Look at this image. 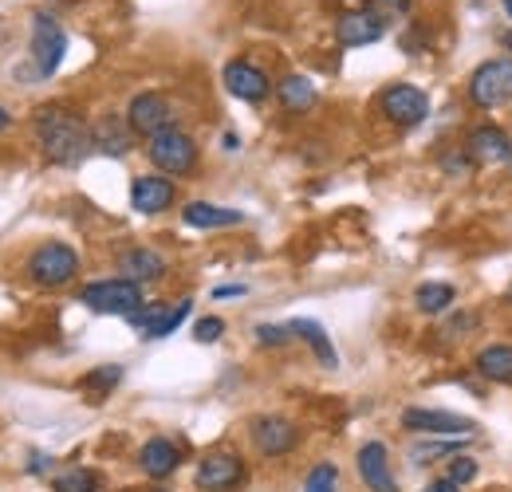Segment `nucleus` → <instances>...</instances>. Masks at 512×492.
Wrapping results in <instances>:
<instances>
[{"label":"nucleus","instance_id":"4be33fe9","mask_svg":"<svg viewBox=\"0 0 512 492\" xmlns=\"http://www.w3.org/2000/svg\"><path fill=\"white\" fill-rule=\"evenodd\" d=\"M473 370L489 382H501V386H512V343H493L485 347L477 359H473Z\"/></svg>","mask_w":512,"mask_h":492},{"label":"nucleus","instance_id":"1a4fd4ad","mask_svg":"<svg viewBox=\"0 0 512 492\" xmlns=\"http://www.w3.org/2000/svg\"><path fill=\"white\" fill-rule=\"evenodd\" d=\"M127 123H130L134 134L154 138V134H162V130H170V126H174V111H170V103H166L158 91H142V95H134V99H130Z\"/></svg>","mask_w":512,"mask_h":492},{"label":"nucleus","instance_id":"6ab92c4d","mask_svg":"<svg viewBox=\"0 0 512 492\" xmlns=\"http://www.w3.org/2000/svg\"><path fill=\"white\" fill-rule=\"evenodd\" d=\"M182 221L190 229H229V225H241V209H221V205H209V201H190L182 209Z\"/></svg>","mask_w":512,"mask_h":492},{"label":"nucleus","instance_id":"473e14b6","mask_svg":"<svg viewBox=\"0 0 512 492\" xmlns=\"http://www.w3.org/2000/svg\"><path fill=\"white\" fill-rule=\"evenodd\" d=\"M367 4V12H375V16H406L410 12V0H363Z\"/></svg>","mask_w":512,"mask_h":492},{"label":"nucleus","instance_id":"58836bf2","mask_svg":"<svg viewBox=\"0 0 512 492\" xmlns=\"http://www.w3.org/2000/svg\"><path fill=\"white\" fill-rule=\"evenodd\" d=\"M505 12H509V20H512V0H505Z\"/></svg>","mask_w":512,"mask_h":492},{"label":"nucleus","instance_id":"412c9836","mask_svg":"<svg viewBox=\"0 0 512 492\" xmlns=\"http://www.w3.org/2000/svg\"><path fill=\"white\" fill-rule=\"evenodd\" d=\"M130 123H123L119 115H107V119H99L95 130H91V142H95V150H103V154H111V158H123L130 150Z\"/></svg>","mask_w":512,"mask_h":492},{"label":"nucleus","instance_id":"a211bd4d","mask_svg":"<svg viewBox=\"0 0 512 492\" xmlns=\"http://www.w3.org/2000/svg\"><path fill=\"white\" fill-rule=\"evenodd\" d=\"M138 465H142V473H146V477L166 481V477L182 465V453H178V445H174V441H166V437H150V441L138 449Z\"/></svg>","mask_w":512,"mask_h":492},{"label":"nucleus","instance_id":"72a5a7b5","mask_svg":"<svg viewBox=\"0 0 512 492\" xmlns=\"http://www.w3.org/2000/svg\"><path fill=\"white\" fill-rule=\"evenodd\" d=\"M477 327V315L473 311H465V315H453L446 327V335H465V331H473Z\"/></svg>","mask_w":512,"mask_h":492},{"label":"nucleus","instance_id":"39448f33","mask_svg":"<svg viewBox=\"0 0 512 492\" xmlns=\"http://www.w3.org/2000/svg\"><path fill=\"white\" fill-rule=\"evenodd\" d=\"M79 272V252L71 245H40L28 256V276L40 284V288H64L67 280H75Z\"/></svg>","mask_w":512,"mask_h":492},{"label":"nucleus","instance_id":"393cba45","mask_svg":"<svg viewBox=\"0 0 512 492\" xmlns=\"http://www.w3.org/2000/svg\"><path fill=\"white\" fill-rule=\"evenodd\" d=\"M453 300H457V292L449 284H438V280L418 284V292H414V308L422 311V315H442V311H449Z\"/></svg>","mask_w":512,"mask_h":492},{"label":"nucleus","instance_id":"a878e982","mask_svg":"<svg viewBox=\"0 0 512 492\" xmlns=\"http://www.w3.org/2000/svg\"><path fill=\"white\" fill-rule=\"evenodd\" d=\"M461 441H465V437H446V441L426 437V441H414V445H410V457H414V465H426V461H434V457H453V453H461Z\"/></svg>","mask_w":512,"mask_h":492},{"label":"nucleus","instance_id":"f8f14e48","mask_svg":"<svg viewBox=\"0 0 512 492\" xmlns=\"http://www.w3.org/2000/svg\"><path fill=\"white\" fill-rule=\"evenodd\" d=\"M465 154L477 162V166H501V162H512V138L493 123H481L469 130L465 138Z\"/></svg>","mask_w":512,"mask_h":492},{"label":"nucleus","instance_id":"20e7f679","mask_svg":"<svg viewBox=\"0 0 512 492\" xmlns=\"http://www.w3.org/2000/svg\"><path fill=\"white\" fill-rule=\"evenodd\" d=\"M469 99L481 111H497L512 99V60H485L469 75Z\"/></svg>","mask_w":512,"mask_h":492},{"label":"nucleus","instance_id":"5701e85b","mask_svg":"<svg viewBox=\"0 0 512 492\" xmlns=\"http://www.w3.org/2000/svg\"><path fill=\"white\" fill-rule=\"evenodd\" d=\"M292 327V335L296 339H304L312 351H316V359H320V367H327V370H335L339 367V355H335V343L327 339V331H323L316 319H292L288 323Z\"/></svg>","mask_w":512,"mask_h":492},{"label":"nucleus","instance_id":"dca6fc26","mask_svg":"<svg viewBox=\"0 0 512 492\" xmlns=\"http://www.w3.org/2000/svg\"><path fill=\"white\" fill-rule=\"evenodd\" d=\"M130 205H134L138 213H146V217L170 209V205H174V182L162 178V174H142V178H134V185H130Z\"/></svg>","mask_w":512,"mask_h":492},{"label":"nucleus","instance_id":"f704fd0d","mask_svg":"<svg viewBox=\"0 0 512 492\" xmlns=\"http://www.w3.org/2000/svg\"><path fill=\"white\" fill-rule=\"evenodd\" d=\"M229 296H245V284H221V288H213V300H229Z\"/></svg>","mask_w":512,"mask_h":492},{"label":"nucleus","instance_id":"c9c22d12","mask_svg":"<svg viewBox=\"0 0 512 492\" xmlns=\"http://www.w3.org/2000/svg\"><path fill=\"white\" fill-rule=\"evenodd\" d=\"M422 492H461V485H453L449 477H438V481H430Z\"/></svg>","mask_w":512,"mask_h":492},{"label":"nucleus","instance_id":"4468645a","mask_svg":"<svg viewBox=\"0 0 512 492\" xmlns=\"http://www.w3.org/2000/svg\"><path fill=\"white\" fill-rule=\"evenodd\" d=\"M383 32H386V20L383 16H375V12H367V8H359V12H343V16L335 20V40H339L343 48L375 44V40H383Z\"/></svg>","mask_w":512,"mask_h":492},{"label":"nucleus","instance_id":"2f4dec72","mask_svg":"<svg viewBox=\"0 0 512 492\" xmlns=\"http://www.w3.org/2000/svg\"><path fill=\"white\" fill-rule=\"evenodd\" d=\"M292 339V327H276V323H256V343L264 347H284Z\"/></svg>","mask_w":512,"mask_h":492},{"label":"nucleus","instance_id":"cd10ccee","mask_svg":"<svg viewBox=\"0 0 512 492\" xmlns=\"http://www.w3.org/2000/svg\"><path fill=\"white\" fill-rule=\"evenodd\" d=\"M119 382H123V367H99V370H91V374H83V382H79V386L99 402V398H103L107 390H115Z\"/></svg>","mask_w":512,"mask_h":492},{"label":"nucleus","instance_id":"f03ea898","mask_svg":"<svg viewBox=\"0 0 512 492\" xmlns=\"http://www.w3.org/2000/svg\"><path fill=\"white\" fill-rule=\"evenodd\" d=\"M146 154H150V162H154L162 174H170V178H186V174H193V166H197V142H193L186 130H178V126L154 134V138L146 142Z\"/></svg>","mask_w":512,"mask_h":492},{"label":"nucleus","instance_id":"ea45409f","mask_svg":"<svg viewBox=\"0 0 512 492\" xmlns=\"http://www.w3.org/2000/svg\"><path fill=\"white\" fill-rule=\"evenodd\" d=\"M154 492H162V489H154Z\"/></svg>","mask_w":512,"mask_h":492},{"label":"nucleus","instance_id":"423d86ee","mask_svg":"<svg viewBox=\"0 0 512 492\" xmlns=\"http://www.w3.org/2000/svg\"><path fill=\"white\" fill-rule=\"evenodd\" d=\"M64 52H67V32L60 28V20L48 16V12H36L32 16V63H36V71L44 79L56 75V67L64 63Z\"/></svg>","mask_w":512,"mask_h":492},{"label":"nucleus","instance_id":"c85d7f7f","mask_svg":"<svg viewBox=\"0 0 512 492\" xmlns=\"http://www.w3.org/2000/svg\"><path fill=\"white\" fill-rule=\"evenodd\" d=\"M304 492H339V469H335L331 461H320V465L308 473Z\"/></svg>","mask_w":512,"mask_h":492},{"label":"nucleus","instance_id":"4c0bfd02","mask_svg":"<svg viewBox=\"0 0 512 492\" xmlns=\"http://www.w3.org/2000/svg\"><path fill=\"white\" fill-rule=\"evenodd\" d=\"M501 44H505V48L512 52V32H501Z\"/></svg>","mask_w":512,"mask_h":492},{"label":"nucleus","instance_id":"0eeeda50","mask_svg":"<svg viewBox=\"0 0 512 492\" xmlns=\"http://www.w3.org/2000/svg\"><path fill=\"white\" fill-rule=\"evenodd\" d=\"M379 107H383V115L394 126H418L430 115V99L414 83H390L379 95Z\"/></svg>","mask_w":512,"mask_h":492},{"label":"nucleus","instance_id":"9b49d317","mask_svg":"<svg viewBox=\"0 0 512 492\" xmlns=\"http://www.w3.org/2000/svg\"><path fill=\"white\" fill-rule=\"evenodd\" d=\"M190 308H193L190 300H178V304H150V308L134 311L130 323L138 327L142 339H166V335H174V331L186 323Z\"/></svg>","mask_w":512,"mask_h":492},{"label":"nucleus","instance_id":"f257e3e1","mask_svg":"<svg viewBox=\"0 0 512 492\" xmlns=\"http://www.w3.org/2000/svg\"><path fill=\"white\" fill-rule=\"evenodd\" d=\"M32 130H36L44 158L56 166H79L87 158V150L95 146L87 123L67 107H40L32 115Z\"/></svg>","mask_w":512,"mask_h":492},{"label":"nucleus","instance_id":"7c9ffc66","mask_svg":"<svg viewBox=\"0 0 512 492\" xmlns=\"http://www.w3.org/2000/svg\"><path fill=\"white\" fill-rule=\"evenodd\" d=\"M221 331H225V319H217V315H205V319L193 323V339L197 343H217Z\"/></svg>","mask_w":512,"mask_h":492},{"label":"nucleus","instance_id":"bb28decb","mask_svg":"<svg viewBox=\"0 0 512 492\" xmlns=\"http://www.w3.org/2000/svg\"><path fill=\"white\" fill-rule=\"evenodd\" d=\"M52 492H99V473L95 469H67L52 481Z\"/></svg>","mask_w":512,"mask_h":492},{"label":"nucleus","instance_id":"2eb2a0df","mask_svg":"<svg viewBox=\"0 0 512 492\" xmlns=\"http://www.w3.org/2000/svg\"><path fill=\"white\" fill-rule=\"evenodd\" d=\"M355 461H359L363 485L371 492H398V481H394V473H390V453H386L383 441H367Z\"/></svg>","mask_w":512,"mask_h":492},{"label":"nucleus","instance_id":"b1692460","mask_svg":"<svg viewBox=\"0 0 512 492\" xmlns=\"http://www.w3.org/2000/svg\"><path fill=\"white\" fill-rule=\"evenodd\" d=\"M119 268L127 272V280H134V284H146V280H158V276L166 272V260H162L154 248H130V252H123Z\"/></svg>","mask_w":512,"mask_h":492},{"label":"nucleus","instance_id":"9d476101","mask_svg":"<svg viewBox=\"0 0 512 492\" xmlns=\"http://www.w3.org/2000/svg\"><path fill=\"white\" fill-rule=\"evenodd\" d=\"M197 489L201 492H229L245 481V461L237 453H209L197 465Z\"/></svg>","mask_w":512,"mask_h":492},{"label":"nucleus","instance_id":"e433bc0d","mask_svg":"<svg viewBox=\"0 0 512 492\" xmlns=\"http://www.w3.org/2000/svg\"><path fill=\"white\" fill-rule=\"evenodd\" d=\"M12 123V115H8V111H4V107H0V130H4V126Z\"/></svg>","mask_w":512,"mask_h":492},{"label":"nucleus","instance_id":"f3484780","mask_svg":"<svg viewBox=\"0 0 512 492\" xmlns=\"http://www.w3.org/2000/svg\"><path fill=\"white\" fill-rule=\"evenodd\" d=\"M225 87H229V95H237V99H245V103H260V99H268V91H272L268 75L245 60L225 63Z\"/></svg>","mask_w":512,"mask_h":492},{"label":"nucleus","instance_id":"c756f323","mask_svg":"<svg viewBox=\"0 0 512 492\" xmlns=\"http://www.w3.org/2000/svg\"><path fill=\"white\" fill-rule=\"evenodd\" d=\"M446 477L453 481V485H469V481H477V461L469 457V453H453L449 457V469H446Z\"/></svg>","mask_w":512,"mask_h":492},{"label":"nucleus","instance_id":"ddd939ff","mask_svg":"<svg viewBox=\"0 0 512 492\" xmlns=\"http://www.w3.org/2000/svg\"><path fill=\"white\" fill-rule=\"evenodd\" d=\"M249 433H253V445L260 457H284V453H292L296 441H300V430H296L288 418H276V414L256 418Z\"/></svg>","mask_w":512,"mask_h":492},{"label":"nucleus","instance_id":"6e6552de","mask_svg":"<svg viewBox=\"0 0 512 492\" xmlns=\"http://www.w3.org/2000/svg\"><path fill=\"white\" fill-rule=\"evenodd\" d=\"M402 430L422 433V437H473L477 422L473 418H461V414H449V410H406L402 414Z\"/></svg>","mask_w":512,"mask_h":492},{"label":"nucleus","instance_id":"7ed1b4c3","mask_svg":"<svg viewBox=\"0 0 512 492\" xmlns=\"http://www.w3.org/2000/svg\"><path fill=\"white\" fill-rule=\"evenodd\" d=\"M79 304H87L91 311H99V315H134V311H142V284H134L127 276H119V280H95V284H87L83 292H79Z\"/></svg>","mask_w":512,"mask_h":492},{"label":"nucleus","instance_id":"aec40b11","mask_svg":"<svg viewBox=\"0 0 512 492\" xmlns=\"http://www.w3.org/2000/svg\"><path fill=\"white\" fill-rule=\"evenodd\" d=\"M276 99H280L284 111L304 115V111L316 107V83H312L308 75H284V79L276 83Z\"/></svg>","mask_w":512,"mask_h":492}]
</instances>
